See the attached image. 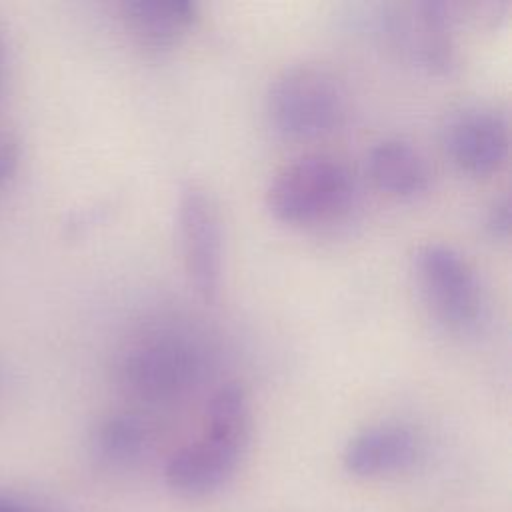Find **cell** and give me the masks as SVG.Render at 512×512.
I'll use <instances>...</instances> for the list:
<instances>
[{"label":"cell","instance_id":"3957f363","mask_svg":"<svg viewBox=\"0 0 512 512\" xmlns=\"http://www.w3.org/2000/svg\"><path fill=\"white\" fill-rule=\"evenodd\" d=\"M412 272L430 314L450 332L466 334L484 318V290L462 252L424 242L412 254Z\"/></svg>","mask_w":512,"mask_h":512},{"label":"cell","instance_id":"8992f818","mask_svg":"<svg viewBox=\"0 0 512 512\" xmlns=\"http://www.w3.org/2000/svg\"><path fill=\"white\" fill-rule=\"evenodd\" d=\"M388 36L416 66L434 74H450L458 64L450 4L416 0L388 14Z\"/></svg>","mask_w":512,"mask_h":512},{"label":"cell","instance_id":"9c48e42d","mask_svg":"<svg viewBox=\"0 0 512 512\" xmlns=\"http://www.w3.org/2000/svg\"><path fill=\"white\" fill-rule=\"evenodd\" d=\"M366 170L380 190L400 200L422 196L432 180L426 156L404 138L374 142L366 154Z\"/></svg>","mask_w":512,"mask_h":512},{"label":"cell","instance_id":"277c9868","mask_svg":"<svg viewBox=\"0 0 512 512\" xmlns=\"http://www.w3.org/2000/svg\"><path fill=\"white\" fill-rule=\"evenodd\" d=\"M176 226L186 276L206 302L214 300L222 278V220L212 192L186 180L178 190Z\"/></svg>","mask_w":512,"mask_h":512},{"label":"cell","instance_id":"7c38bea8","mask_svg":"<svg viewBox=\"0 0 512 512\" xmlns=\"http://www.w3.org/2000/svg\"><path fill=\"white\" fill-rule=\"evenodd\" d=\"M180 350L154 344L150 348H138L126 360V378L142 394H164L174 390L186 370V364L178 356Z\"/></svg>","mask_w":512,"mask_h":512},{"label":"cell","instance_id":"30bf717a","mask_svg":"<svg viewBox=\"0 0 512 512\" xmlns=\"http://www.w3.org/2000/svg\"><path fill=\"white\" fill-rule=\"evenodd\" d=\"M198 16L190 0H128L122 4V18L142 48L166 50L178 44Z\"/></svg>","mask_w":512,"mask_h":512},{"label":"cell","instance_id":"ba28073f","mask_svg":"<svg viewBox=\"0 0 512 512\" xmlns=\"http://www.w3.org/2000/svg\"><path fill=\"white\" fill-rule=\"evenodd\" d=\"M418 450V438L408 426L382 422L350 436L342 450V464L352 476L380 478L410 468Z\"/></svg>","mask_w":512,"mask_h":512},{"label":"cell","instance_id":"9a60e30c","mask_svg":"<svg viewBox=\"0 0 512 512\" xmlns=\"http://www.w3.org/2000/svg\"><path fill=\"white\" fill-rule=\"evenodd\" d=\"M0 512H58V508L28 492L0 488Z\"/></svg>","mask_w":512,"mask_h":512},{"label":"cell","instance_id":"2e32d148","mask_svg":"<svg viewBox=\"0 0 512 512\" xmlns=\"http://www.w3.org/2000/svg\"><path fill=\"white\" fill-rule=\"evenodd\" d=\"M18 164V148L8 136H0V184L6 182Z\"/></svg>","mask_w":512,"mask_h":512},{"label":"cell","instance_id":"6da1fadb","mask_svg":"<svg viewBox=\"0 0 512 512\" xmlns=\"http://www.w3.org/2000/svg\"><path fill=\"white\" fill-rule=\"evenodd\" d=\"M354 196V176L336 156L310 152L284 164L268 182L264 202L288 224H310L336 216Z\"/></svg>","mask_w":512,"mask_h":512},{"label":"cell","instance_id":"4fadbf2b","mask_svg":"<svg viewBox=\"0 0 512 512\" xmlns=\"http://www.w3.org/2000/svg\"><path fill=\"white\" fill-rule=\"evenodd\" d=\"M204 432L242 446L248 444L250 404L240 384L226 382L212 392L206 404Z\"/></svg>","mask_w":512,"mask_h":512},{"label":"cell","instance_id":"5bb4252c","mask_svg":"<svg viewBox=\"0 0 512 512\" xmlns=\"http://www.w3.org/2000/svg\"><path fill=\"white\" fill-rule=\"evenodd\" d=\"M484 228L492 238L506 240L510 236L512 228V216H510V196L506 192L494 196L484 212Z\"/></svg>","mask_w":512,"mask_h":512},{"label":"cell","instance_id":"7a4b0ae2","mask_svg":"<svg viewBox=\"0 0 512 512\" xmlns=\"http://www.w3.org/2000/svg\"><path fill=\"white\" fill-rule=\"evenodd\" d=\"M270 126L286 138H318L346 116V90L324 66L294 64L274 76L266 90Z\"/></svg>","mask_w":512,"mask_h":512},{"label":"cell","instance_id":"52a82bcc","mask_svg":"<svg viewBox=\"0 0 512 512\" xmlns=\"http://www.w3.org/2000/svg\"><path fill=\"white\" fill-rule=\"evenodd\" d=\"M246 446L206 434L178 448L166 462L164 478L172 492L202 498L220 490L236 472Z\"/></svg>","mask_w":512,"mask_h":512},{"label":"cell","instance_id":"e0dca14e","mask_svg":"<svg viewBox=\"0 0 512 512\" xmlns=\"http://www.w3.org/2000/svg\"><path fill=\"white\" fill-rule=\"evenodd\" d=\"M4 66H6V56H4V42L0 38V92H2V84H4Z\"/></svg>","mask_w":512,"mask_h":512},{"label":"cell","instance_id":"5b68a950","mask_svg":"<svg viewBox=\"0 0 512 512\" xmlns=\"http://www.w3.org/2000/svg\"><path fill=\"white\" fill-rule=\"evenodd\" d=\"M440 142L460 170L474 176L490 174L508 154V118L492 104H462L446 114Z\"/></svg>","mask_w":512,"mask_h":512},{"label":"cell","instance_id":"8fae6325","mask_svg":"<svg viewBox=\"0 0 512 512\" xmlns=\"http://www.w3.org/2000/svg\"><path fill=\"white\" fill-rule=\"evenodd\" d=\"M150 444L146 424L134 414H112L100 420L92 432L90 448L94 458L112 470L132 468L142 460Z\"/></svg>","mask_w":512,"mask_h":512}]
</instances>
